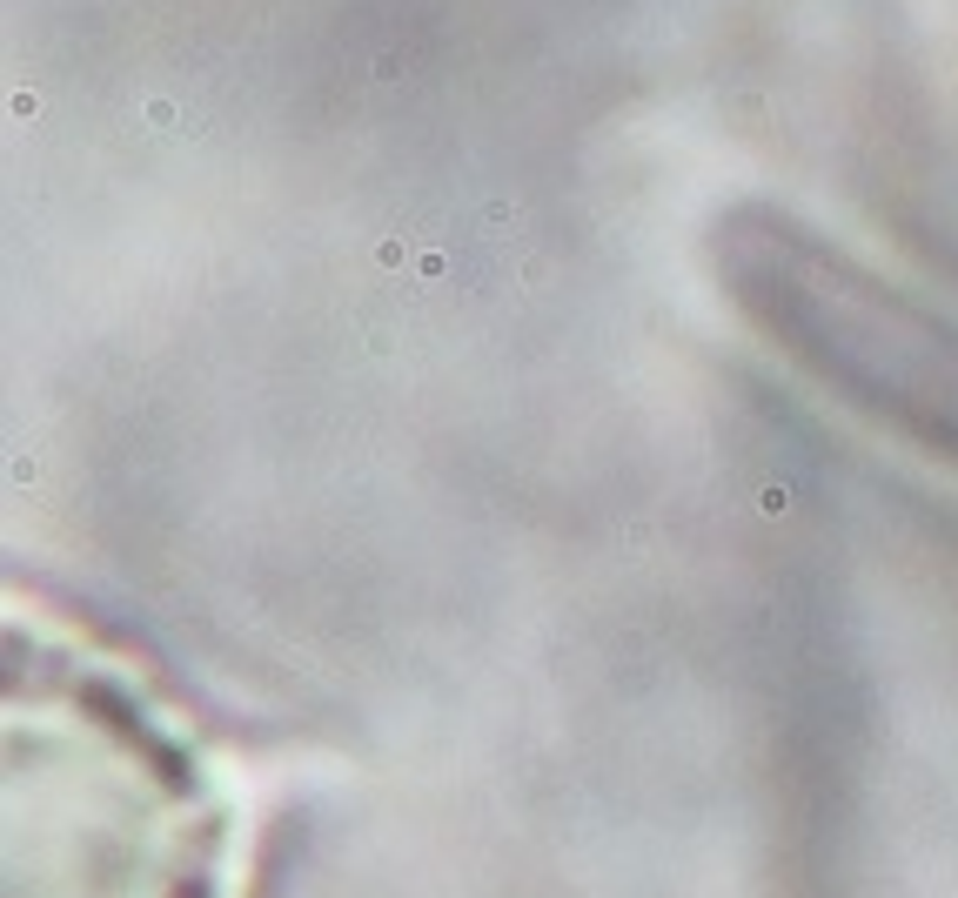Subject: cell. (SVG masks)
Returning a JSON list of instances; mask_svg holds the SVG:
<instances>
[{
  "label": "cell",
  "mask_w": 958,
  "mask_h": 898,
  "mask_svg": "<svg viewBox=\"0 0 958 898\" xmlns=\"http://www.w3.org/2000/svg\"><path fill=\"white\" fill-rule=\"evenodd\" d=\"M235 798L108 657L14 664L7 898H228Z\"/></svg>",
  "instance_id": "6da1fadb"
},
{
  "label": "cell",
  "mask_w": 958,
  "mask_h": 898,
  "mask_svg": "<svg viewBox=\"0 0 958 898\" xmlns=\"http://www.w3.org/2000/svg\"><path fill=\"white\" fill-rule=\"evenodd\" d=\"M717 275L771 349L838 403L912 436L925 456H958V322L764 208L717 222Z\"/></svg>",
  "instance_id": "7a4b0ae2"
}]
</instances>
